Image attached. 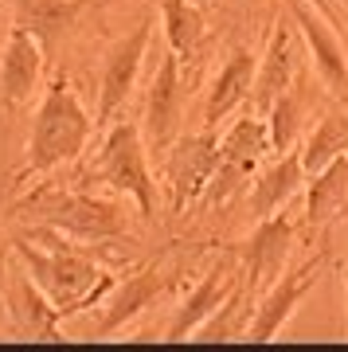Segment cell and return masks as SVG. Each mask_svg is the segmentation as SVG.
I'll use <instances>...</instances> for the list:
<instances>
[{"label": "cell", "instance_id": "6da1fadb", "mask_svg": "<svg viewBox=\"0 0 348 352\" xmlns=\"http://www.w3.org/2000/svg\"><path fill=\"white\" fill-rule=\"evenodd\" d=\"M12 251L24 263V270L32 274V282L51 298V305L59 309V317H75L83 309H90V305H102V298L118 286V278L106 266L87 258L71 243L43 247V243L28 239V235H16Z\"/></svg>", "mask_w": 348, "mask_h": 352}, {"label": "cell", "instance_id": "7a4b0ae2", "mask_svg": "<svg viewBox=\"0 0 348 352\" xmlns=\"http://www.w3.org/2000/svg\"><path fill=\"white\" fill-rule=\"evenodd\" d=\"M90 138H94V118L78 102L71 78H51L36 106V118H32L24 164H20L16 180H32V176H43L59 164L75 161Z\"/></svg>", "mask_w": 348, "mask_h": 352}, {"label": "cell", "instance_id": "3957f363", "mask_svg": "<svg viewBox=\"0 0 348 352\" xmlns=\"http://www.w3.org/2000/svg\"><path fill=\"white\" fill-rule=\"evenodd\" d=\"M20 208L39 212L43 227H55L59 235L78 239V243H102V239L129 235V212H125V204L106 200V196H90V192L39 188Z\"/></svg>", "mask_w": 348, "mask_h": 352}, {"label": "cell", "instance_id": "277c9868", "mask_svg": "<svg viewBox=\"0 0 348 352\" xmlns=\"http://www.w3.org/2000/svg\"><path fill=\"white\" fill-rule=\"evenodd\" d=\"M87 176H94L106 188L129 196L137 204L141 219L157 215V180L149 173V157H145V141H141V126L137 122H113L106 129L102 153L94 157Z\"/></svg>", "mask_w": 348, "mask_h": 352}, {"label": "cell", "instance_id": "5b68a950", "mask_svg": "<svg viewBox=\"0 0 348 352\" xmlns=\"http://www.w3.org/2000/svg\"><path fill=\"white\" fill-rule=\"evenodd\" d=\"M153 24L157 16H141L125 36H118L106 47L102 55V67H98V106H94V129L110 126L113 113L122 110L129 94L137 87V75H141V63L149 55V43H153Z\"/></svg>", "mask_w": 348, "mask_h": 352}, {"label": "cell", "instance_id": "8992f818", "mask_svg": "<svg viewBox=\"0 0 348 352\" xmlns=\"http://www.w3.org/2000/svg\"><path fill=\"white\" fill-rule=\"evenodd\" d=\"M282 4H286L290 24L298 28L313 75L321 78L329 98H336L348 110V47L336 32V24L325 12H317L309 0H282Z\"/></svg>", "mask_w": 348, "mask_h": 352}, {"label": "cell", "instance_id": "52a82bcc", "mask_svg": "<svg viewBox=\"0 0 348 352\" xmlns=\"http://www.w3.org/2000/svg\"><path fill=\"white\" fill-rule=\"evenodd\" d=\"M266 153H270L266 118H259V113L239 118L235 126L219 138V164H215V176L208 180L204 196L212 204H227L239 188L250 184V176H254V168L262 164Z\"/></svg>", "mask_w": 348, "mask_h": 352}, {"label": "cell", "instance_id": "ba28073f", "mask_svg": "<svg viewBox=\"0 0 348 352\" xmlns=\"http://www.w3.org/2000/svg\"><path fill=\"white\" fill-rule=\"evenodd\" d=\"M321 274H325V254H313V258H305V263L294 266V270H282V274L254 298V314H250V325H247V340L266 344V340L278 337V333L290 325V317L298 314V305L317 289Z\"/></svg>", "mask_w": 348, "mask_h": 352}, {"label": "cell", "instance_id": "9c48e42d", "mask_svg": "<svg viewBox=\"0 0 348 352\" xmlns=\"http://www.w3.org/2000/svg\"><path fill=\"white\" fill-rule=\"evenodd\" d=\"M329 106V90L321 87V78L313 75L309 63L298 67V75L290 78V87L274 98L266 110V129H270V149L286 153L298 149V141L305 138V129L313 126V118Z\"/></svg>", "mask_w": 348, "mask_h": 352}, {"label": "cell", "instance_id": "30bf717a", "mask_svg": "<svg viewBox=\"0 0 348 352\" xmlns=\"http://www.w3.org/2000/svg\"><path fill=\"white\" fill-rule=\"evenodd\" d=\"M294 235H298V223H294V215L282 208V212L266 215V219H254V231L235 247L239 263H243V286H247L254 298L286 270Z\"/></svg>", "mask_w": 348, "mask_h": 352}, {"label": "cell", "instance_id": "8fae6325", "mask_svg": "<svg viewBox=\"0 0 348 352\" xmlns=\"http://www.w3.org/2000/svg\"><path fill=\"white\" fill-rule=\"evenodd\" d=\"M301 67V36L290 20H274L266 47L254 59V78H250V110L266 118V110L274 106V98L290 87V78L298 75Z\"/></svg>", "mask_w": 348, "mask_h": 352}, {"label": "cell", "instance_id": "7c38bea8", "mask_svg": "<svg viewBox=\"0 0 348 352\" xmlns=\"http://www.w3.org/2000/svg\"><path fill=\"white\" fill-rule=\"evenodd\" d=\"M180 113H184V75H180V55L164 47L161 63L153 71L149 98H145V141L153 149H168L180 129Z\"/></svg>", "mask_w": 348, "mask_h": 352}, {"label": "cell", "instance_id": "4fadbf2b", "mask_svg": "<svg viewBox=\"0 0 348 352\" xmlns=\"http://www.w3.org/2000/svg\"><path fill=\"white\" fill-rule=\"evenodd\" d=\"M239 282H243V263H239V258H219L215 266H208V270L199 274L196 286L184 294V302L176 305V314H173V321L164 325L161 340H188L215 309H219V302H224Z\"/></svg>", "mask_w": 348, "mask_h": 352}, {"label": "cell", "instance_id": "5bb4252c", "mask_svg": "<svg viewBox=\"0 0 348 352\" xmlns=\"http://www.w3.org/2000/svg\"><path fill=\"white\" fill-rule=\"evenodd\" d=\"M173 278L176 274L164 270L161 258H153L149 266H141L137 274L125 278L122 286H113L110 294L102 298V314H98V321H94V337H110V333L129 325L133 317H141L164 289L173 286Z\"/></svg>", "mask_w": 348, "mask_h": 352}, {"label": "cell", "instance_id": "9a60e30c", "mask_svg": "<svg viewBox=\"0 0 348 352\" xmlns=\"http://www.w3.org/2000/svg\"><path fill=\"white\" fill-rule=\"evenodd\" d=\"M215 164H219V133H196V138L176 141L168 149V188H173V208L184 212L192 200L204 196L208 180L215 176Z\"/></svg>", "mask_w": 348, "mask_h": 352}, {"label": "cell", "instance_id": "2e32d148", "mask_svg": "<svg viewBox=\"0 0 348 352\" xmlns=\"http://www.w3.org/2000/svg\"><path fill=\"white\" fill-rule=\"evenodd\" d=\"M43 59H47L43 43L28 28H12L8 32V43L0 51V102L8 110L32 102L39 78H43Z\"/></svg>", "mask_w": 348, "mask_h": 352}, {"label": "cell", "instance_id": "e0dca14e", "mask_svg": "<svg viewBox=\"0 0 348 352\" xmlns=\"http://www.w3.org/2000/svg\"><path fill=\"white\" fill-rule=\"evenodd\" d=\"M4 302H8V314H12V325L20 337L32 340H63L59 333V309L51 305V298L32 282L24 266L4 274Z\"/></svg>", "mask_w": 348, "mask_h": 352}, {"label": "cell", "instance_id": "ac0fdd59", "mask_svg": "<svg viewBox=\"0 0 348 352\" xmlns=\"http://www.w3.org/2000/svg\"><path fill=\"white\" fill-rule=\"evenodd\" d=\"M254 51L235 47L227 55V63L215 71L212 87H208V98H204V129L208 133H219L227 118L250 98V78H254Z\"/></svg>", "mask_w": 348, "mask_h": 352}, {"label": "cell", "instance_id": "d6986e66", "mask_svg": "<svg viewBox=\"0 0 348 352\" xmlns=\"http://www.w3.org/2000/svg\"><path fill=\"white\" fill-rule=\"evenodd\" d=\"M301 184H305L301 153L298 149L278 153L266 168H254V176H250V188H247L250 215H254V219H266V215L282 212V208L298 196Z\"/></svg>", "mask_w": 348, "mask_h": 352}, {"label": "cell", "instance_id": "ffe728a7", "mask_svg": "<svg viewBox=\"0 0 348 352\" xmlns=\"http://www.w3.org/2000/svg\"><path fill=\"white\" fill-rule=\"evenodd\" d=\"M309 192H305V227L321 231L325 223H333L336 215L348 208V149L340 157L305 176Z\"/></svg>", "mask_w": 348, "mask_h": 352}, {"label": "cell", "instance_id": "44dd1931", "mask_svg": "<svg viewBox=\"0 0 348 352\" xmlns=\"http://www.w3.org/2000/svg\"><path fill=\"white\" fill-rule=\"evenodd\" d=\"M8 4H12L16 28H28L43 47L67 36L90 8V0H8Z\"/></svg>", "mask_w": 348, "mask_h": 352}, {"label": "cell", "instance_id": "7402d4cb", "mask_svg": "<svg viewBox=\"0 0 348 352\" xmlns=\"http://www.w3.org/2000/svg\"><path fill=\"white\" fill-rule=\"evenodd\" d=\"M348 149V110L336 102V106H325L317 113V122L305 129V138L298 141V153H301V164H305V176L325 168V164L340 157Z\"/></svg>", "mask_w": 348, "mask_h": 352}, {"label": "cell", "instance_id": "603a6c76", "mask_svg": "<svg viewBox=\"0 0 348 352\" xmlns=\"http://www.w3.org/2000/svg\"><path fill=\"white\" fill-rule=\"evenodd\" d=\"M250 314H254V294L239 282L224 302H219V309H215L188 340H204V344H215V340H247Z\"/></svg>", "mask_w": 348, "mask_h": 352}, {"label": "cell", "instance_id": "cb8c5ba5", "mask_svg": "<svg viewBox=\"0 0 348 352\" xmlns=\"http://www.w3.org/2000/svg\"><path fill=\"white\" fill-rule=\"evenodd\" d=\"M161 28L168 51H176L180 59H192L204 47V36H208L204 8H196L192 0H161Z\"/></svg>", "mask_w": 348, "mask_h": 352}, {"label": "cell", "instance_id": "d4e9b609", "mask_svg": "<svg viewBox=\"0 0 348 352\" xmlns=\"http://www.w3.org/2000/svg\"><path fill=\"white\" fill-rule=\"evenodd\" d=\"M309 4L317 8V12H325V16H329L333 24H340V12H336V4H333V0H309Z\"/></svg>", "mask_w": 348, "mask_h": 352}, {"label": "cell", "instance_id": "484cf974", "mask_svg": "<svg viewBox=\"0 0 348 352\" xmlns=\"http://www.w3.org/2000/svg\"><path fill=\"white\" fill-rule=\"evenodd\" d=\"M336 12H340V24L348 28V0H336Z\"/></svg>", "mask_w": 348, "mask_h": 352}, {"label": "cell", "instance_id": "4316f807", "mask_svg": "<svg viewBox=\"0 0 348 352\" xmlns=\"http://www.w3.org/2000/svg\"><path fill=\"white\" fill-rule=\"evenodd\" d=\"M196 8H212V4H219V0H192Z\"/></svg>", "mask_w": 348, "mask_h": 352}, {"label": "cell", "instance_id": "83f0119b", "mask_svg": "<svg viewBox=\"0 0 348 352\" xmlns=\"http://www.w3.org/2000/svg\"><path fill=\"white\" fill-rule=\"evenodd\" d=\"M0 286H4V243H0Z\"/></svg>", "mask_w": 348, "mask_h": 352}]
</instances>
